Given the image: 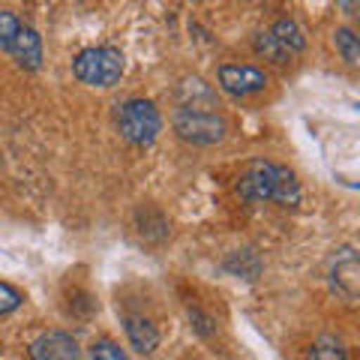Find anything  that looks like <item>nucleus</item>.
<instances>
[{"label": "nucleus", "instance_id": "8", "mask_svg": "<svg viewBox=\"0 0 360 360\" xmlns=\"http://www.w3.org/2000/svg\"><path fill=\"white\" fill-rule=\"evenodd\" d=\"M6 51L13 54V58L18 60V66H25V70H39V63H42V39L33 27L21 25Z\"/></svg>", "mask_w": 360, "mask_h": 360}, {"label": "nucleus", "instance_id": "12", "mask_svg": "<svg viewBox=\"0 0 360 360\" xmlns=\"http://www.w3.org/2000/svg\"><path fill=\"white\" fill-rule=\"evenodd\" d=\"M307 360H348V352L336 336H319L307 352Z\"/></svg>", "mask_w": 360, "mask_h": 360}, {"label": "nucleus", "instance_id": "7", "mask_svg": "<svg viewBox=\"0 0 360 360\" xmlns=\"http://www.w3.org/2000/svg\"><path fill=\"white\" fill-rule=\"evenodd\" d=\"M30 360H78V345L70 333L49 330L30 342Z\"/></svg>", "mask_w": 360, "mask_h": 360}, {"label": "nucleus", "instance_id": "2", "mask_svg": "<svg viewBox=\"0 0 360 360\" xmlns=\"http://www.w3.org/2000/svg\"><path fill=\"white\" fill-rule=\"evenodd\" d=\"M72 72L87 87H115L123 75V54L117 49H84L72 60Z\"/></svg>", "mask_w": 360, "mask_h": 360}, {"label": "nucleus", "instance_id": "5", "mask_svg": "<svg viewBox=\"0 0 360 360\" xmlns=\"http://www.w3.org/2000/svg\"><path fill=\"white\" fill-rule=\"evenodd\" d=\"M330 285L340 291L345 300H354L360 291V264L354 246H342L330 262Z\"/></svg>", "mask_w": 360, "mask_h": 360}, {"label": "nucleus", "instance_id": "14", "mask_svg": "<svg viewBox=\"0 0 360 360\" xmlns=\"http://www.w3.org/2000/svg\"><path fill=\"white\" fill-rule=\"evenodd\" d=\"M252 45H255V51L262 54L264 60H274V63H285V60H288V54L279 49V42L270 37V30H267V33H255Z\"/></svg>", "mask_w": 360, "mask_h": 360}, {"label": "nucleus", "instance_id": "9", "mask_svg": "<svg viewBox=\"0 0 360 360\" xmlns=\"http://www.w3.org/2000/svg\"><path fill=\"white\" fill-rule=\"evenodd\" d=\"M127 336L139 354H153L156 345H160V330L148 319H141V315H129L127 319Z\"/></svg>", "mask_w": 360, "mask_h": 360}, {"label": "nucleus", "instance_id": "17", "mask_svg": "<svg viewBox=\"0 0 360 360\" xmlns=\"http://www.w3.org/2000/svg\"><path fill=\"white\" fill-rule=\"evenodd\" d=\"M18 307H21V291L6 285V283H0V315L15 312Z\"/></svg>", "mask_w": 360, "mask_h": 360}, {"label": "nucleus", "instance_id": "10", "mask_svg": "<svg viewBox=\"0 0 360 360\" xmlns=\"http://www.w3.org/2000/svg\"><path fill=\"white\" fill-rule=\"evenodd\" d=\"M270 37L279 42V49L285 54H300L307 49V37H303V30L295 18H279L274 27H270Z\"/></svg>", "mask_w": 360, "mask_h": 360}, {"label": "nucleus", "instance_id": "16", "mask_svg": "<svg viewBox=\"0 0 360 360\" xmlns=\"http://www.w3.org/2000/svg\"><path fill=\"white\" fill-rule=\"evenodd\" d=\"M18 27H21V21L13 13H0V45H4V49H9V42L15 39Z\"/></svg>", "mask_w": 360, "mask_h": 360}, {"label": "nucleus", "instance_id": "15", "mask_svg": "<svg viewBox=\"0 0 360 360\" xmlns=\"http://www.w3.org/2000/svg\"><path fill=\"white\" fill-rule=\"evenodd\" d=\"M90 360H129V354L123 352V348L117 342L111 340H99L94 345V352H90Z\"/></svg>", "mask_w": 360, "mask_h": 360}, {"label": "nucleus", "instance_id": "13", "mask_svg": "<svg viewBox=\"0 0 360 360\" xmlns=\"http://www.w3.org/2000/svg\"><path fill=\"white\" fill-rule=\"evenodd\" d=\"M333 42H336V49H340V54L345 58V63H352V66L360 63V42H357V37L348 27L336 30L333 33Z\"/></svg>", "mask_w": 360, "mask_h": 360}, {"label": "nucleus", "instance_id": "18", "mask_svg": "<svg viewBox=\"0 0 360 360\" xmlns=\"http://www.w3.org/2000/svg\"><path fill=\"white\" fill-rule=\"evenodd\" d=\"M189 321H193V328L201 333V336H210L213 333V328H210V319H207V315H201L198 309H189Z\"/></svg>", "mask_w": 360, "mask_h": 360}, {"label": "nucleus", "instance_id": "11", "mask_svg": "<svg viewBox=\"0 0 360 360\" xmlns=\"http://www.w3.org/2000/svg\"><path fill=\"white\" fill-rule=\"evenodd\" d=\"M225 270H231V274H238L243 279H255L258 270H262V262H258V255L252 250H238L229 255V262H225Z\"/></svg>", "mask_w": 360, "mask_h": 360}, {"label": "nucleus", "instance_id": "6", "mask_svg": "<svg viewBox=\"0 0 360 360\" xmlns=\"http://www.w3.org/2000/svg\"><path fill=\"white\" fill-rule=\"evenodd\" d=\"M219 84L225 94H231V96H250V94L264 90L267 75L262 70H255V66L225 63V66H219Z\"/></svg>", "mask_w": 360, "mask_h": 360}, {"label": "nucleus", "instance_id": "19", "mask_svg": "<svg viewBox=\"0 0 360 360\" xmlns=\"http://www.w3.org/2000/svg\"><path fill=\"white\" fill-rule=\"evenodd\" d=\"M340 6L345 9V13H354V6H357V0H340Z\"/></svg>", "mask_w": 360, "mask_h": 360}, {"label": "nucleus", "instance_id": "1", "mask_svg": "<svg viewBox=\"0 0 360 360\" xmlns=\"http://www.w3.org/2000/svg\"><path fill=\"white\" fill-rule=\"evenodd\" d=\"M238 195L243 201H276L283 207L300 205V184L291 168L252 160L238 180Z\"/></svg>", "mask_w": 360, "mask_h": 360}, {"label": "nucleus", "instance_id": "4", "mask_svg": "<svg viewBox=\"0 0 360 360\" xmlns=\"http://www.w3.org/2000/svg\"><path fill=\"white\" fill-rule=\"evenodd\" d=\"M174 129L184 141H193V144H217L222 141L225 135V120L217 115L213 108H189V105H180L174 111Z\"/></svg>", "mask_w": 360, "mask_h": 360}, {"label": "nucleus", "instance_id": "3", "mask_svg": "<svg viewBox=\"0 0 360 360\" xmlns=\"http://www.w3.org/2000/svg\"><path fill=\"white\" fill-rule=\"evenodd\" d=\"M117 129L129 144L144 148V144L156 141V135L162 129V117L156 111V105L148 103V99H129L117 111Z\"/></svg>", "mask_w": 360, "mask_h": 360}]
</instances>
